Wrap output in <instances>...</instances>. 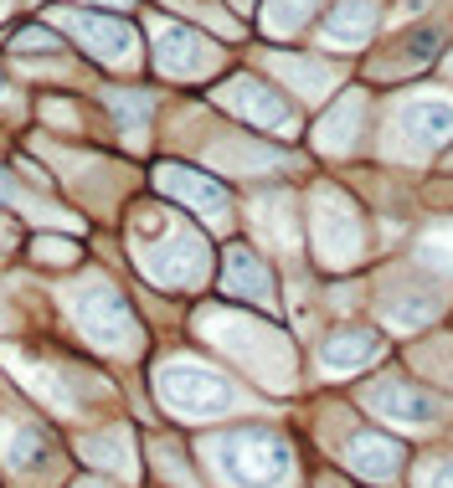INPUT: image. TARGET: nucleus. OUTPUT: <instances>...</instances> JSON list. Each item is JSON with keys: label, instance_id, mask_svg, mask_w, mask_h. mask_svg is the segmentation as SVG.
<instances>
[{"label": "nucleus", "instance_id": "nucleus-1", "mask_svg": "<svg viewBox=\"0 0 453 488\" xmlns=\"http://www.w3.org/2000/svg\"><path fill=\"white\" fill-rule=\"evenodd\" d=\"M376 407H387L391 416H402V422H433L438 416V401L418 386H407V380H391L376 391Z\"/></svg>", "mask_w": 453, "mask_h": 488}, {"label": "nucleus", "instance_id": "nucleus-2", "mask_svg": "<svg viewBox=\"0 0 453 488\" xmlns=\"http://www.w3.org/2000/svg\"><path fill=\"white\" fill-rule=\"evenodd\" d=\"M376 349H381V340H376V334L345 330V334H335V340L324 345V360L335 365V370H351V365H366V360H376Z\"/></svg>", "mask_w": 453, "mask_h": 488}, {"label": "nucleus", "instance_id": "nucleus-3", "mask_svg": "<svg viewBox=\"0 0 453 488\" xmlns=\"http://www.w3.org/2000/svg\"><path fill=\"white\" fill-rule=\"evenodd\" d=\"M407 129H412L422 144H448L453 139V109L448 103H418V109H407Z\"/></svg>", "mask_w": 453, "mask_h": 488}, {"label": "nucleus", "instance_id": "nucleus-4", "mask_svg": "<svg viewBox=\"0 0 453 488\" xmlns=\"http://www.w3.org/2000/svg\"><path fill=\"white\" fill-rule=\"evenodd\" d=\"M397 463H402V447L387 437H361L356 442V468L361 473H376V478H391L397 473Z\"/></svg>", "mask_w": 453, "mask_h": 488}, {"label": "nucleus", "instance_id": "nucleus-5", "mask_svg": "<svg viewBox=\"0 0 453 488\" xmlns=\"http://www.w3.org/2000/svg\"><path fill=\"white\" fill-rule=\"evenodd\" d=\"M407 52H412L418 62H428V57H438V32H412V36H407Z\"/></svg>", "mask_w": 453, "mask_h": 488}, {"label": "nucleus", "instance_id": "nucleus-6", "mask_svg": "<svg viewBox=\"0 0 453 488\" xmlns=\"http://www.w3.org/2000/svg\"><path fill=\"white\" fill-rule=\"evenodd\" d=\"M433 488H453V463H443V468L433 473Z\"/></svg>", "mask_w": 453, "mask_h": 488}, {"label": "nucleus", "instance_id": "nucleus-7", "mask_svg": "<svg viewBox=\"0 0 453 488\" xmlns=\"http://www.w3.org/2000/svg\"><path fill=\"white\" fill-rule=\"evenodd\" d=\"M5 201H11V175L0 170V206H5Z\"/></svg>", "mask_w": 453, "mask_h": 488}]
</instances>
